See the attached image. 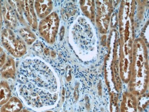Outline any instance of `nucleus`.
I'll return each mask as SVG.
<instances>
[{
    "instance_id": "1a4fd4ad",
    "label": "nucleus",
    "mask_w": 149,
    "mask_h": 112,
    "mask_svg": "<svg viewBox=\"0 0 149 112\" xmlns=\"http://www.w3.org/2000/svg\"><path fill=\"white\" fill-rule=\"evenodd\" d=\"M121 112H137V104L134 97L127 95L124 97L121 105Z\"/></svg>"
},
{
    "instance_id": "9d476101",
    "label": "nucleus",
    "mask_w": 149,
    "mask_h": 112,
    "mask_svg": "<svg viewBox=\"0 0 149 112\" xmlns=\"http://www.w3.org/2000/svg\"><path fill=\"white\" fill-rule=\"evenodd\" d=\"M12 91L8 82L5 80L0 82V106H2L11 98Z\"/></svg>"
},
{
    "instance_id": "ddd939ff",
    "label": "nucleus",
    "mask_w": 149,
    "mask_h": 112,
    "mask_svg": "<svg viewBox=\"0 0 149 112\" xmlns=\"http://www.w3.org/2000/svg\"><path fill=\"white\" fill-rule=\"evenodd\" d=\"M6 55L1 46H0V69L3 65L6 60Z\"/></svg>"
},
{
    "instance_id": "4468645a",
    "label": "nucleus",
    "mask_w": 149,
    "mask_h": 112,
    "mask_svg": "<svg viewBox=\"0 0 149 112\" xmlns=\"http://www.w3.org/2000/svg\"><path fill=\"white\" fill-rule=\"evenodd\" d=\"M3 22V17H2V10H1V4L0 2V30L1 29Z\"/></svg>"
},
{
    "instance_id": "20e7f679",
    "label": "nucleus",
    "mask_w": 149,
    "mask_h": 112,
    "mask_svg": "<svg viewBox=\"0 0 149 112\" xmlns=\"http://www.w3.org/2000/svg\"><path fill=\"white\" fill-rule=\"evenodd\" d=\"M2 17L8 29H14L17 25V17L12 6L8 1H4L1 5Z\"/></svg>"
},
{
    "instance_id": "f03ea898",
    "label": "nucleus",
    "mask_w": 149,
    "mask_h": 112,
    "mask_svg": "<svg viewBox=\"0 0 149 112\" xmlns=\"http://www.w3.org/2000/svg\"><path fill=\"white\" fill-rule=\"evenodd\" d=\"M1 42L4 48L15 57H22L26 52V46L22 38L9 29L1 33Z\"/></svg>"
},
{
    "instance_id": "dca6fc26",
    "label": "nucleus",
    "mask_w": 149,
    "mask_h": 112,
    "mask_svg": "<svg viewBox=\"0 0 149 112\" xmlns=\"http://www.w3.org/2000/svg\"><path fill=\"white\" fill-rule=\"evenodd\" d=\"M52 112V111H47V112Z\"/></svg>"
},
{
    "instance_id": "7ed1b4c3",
    "label": "nucleus",
    "mask_w": 149,
    "mask_h": 112,
    "mask_svg": "<svg viewBox=\"0 0 149 112\" xmlns=\"http://www.w3.org/2000/svg\"><path fill=\"white\" fill-rule=\"evenodd\" d=\"M58 25V20L56 15L52 14L40 22L39 26V33L48 42H53L57 32Z\"/></svg>"
},
{
    "instance_id": "f257e3e1",
    "label": "nucleus",
    "mask_w": 149,
    "mask_h": 112,
    "mask_svg": "<svg viewBox=\"0 0 149 112\" xmlns=\"http://www.w3.org/2000/svg\"><path fill=\"white\" fill-rule=\"evenodd\" d=\"M19 92L27 105L35 110L48 105L47 91L54 87L51 72L37 60H29L22 64L20 72Z\"/></svg>"
},
{
    "instance_id": "f8f14e48",
    "label": "nucleus",
    "mask_w": 149,
    "mask_h": 112,
    "mask_svg": "<svg viewBox=\"0 0 149 112\" xmlns=\"http://www.w3.org/2000/svg\"><path fill=\"white\" fill-rule=\"evenodd\" d=\"M21 36L27 44L31 45L36 39V37L32 32L27 28H22L19 30Z\"/></svg>"
},
{
    "instance_id": "6e6552de",
    "label": "nucleus",
    "mask_w": 149,
    "mask_h": 112,
    "mask_svg": "<svg viewBox=\"0 0 149 112\" xmlns=\"http://www.w3.org/2000/svg\"><path fill=\"white\" fill-rule=\"evenodd\" d=\"M51 1H36L34 2V8L38 17L42 18L45 17L52 9Z\"/></svg>"
},
{
    "instance_id": "39448f33",
    "label": "nucleus",
    "mask_w": 149,
    "mask_h": 112,
    "mask_svg": "<svg viewBox=\"0 0 149 112\" xmlns=\"http://www.w3.org/2000/svg\"><path fill=\"white\" fill-rule=\"evenodd\" d=\"M23 13L26 17L29 24L34 29L37 28V17L34 8L33 1H19Z\"/></svg>"
},
{
    "instance_id": "0eeeda50",
    "label": "nucleus",
    "mask_w": 149,
    "mask_h": 112,
    "mask_svg": "<svg viewBox=\"0 0 149 112\" xmlns=\"http://www.w3.org/2000/svg\"><path fill=\"white\" fill-rule=\"evenodd\" d=\"M23 107V104L19 99L13 97L1 106L0 112H19Z\"/></svg>"
},
{
    "instance_id": "2eb2a0df",
    "label": "nucleus",
    "mask_w": 149,
    "mask_h": 112,
    "mask_svg": "<svg viewBox=\"0 0 149 112\" xmlns=\"http://www.w3.org/2000/svg\"><path fill=\"white\" fill-rule=\"evenodd\" d=\"M19 112H31L30 111H29V110H27V109H22V110H21Z\"/></svg>"
},
{
    "instance_id": "423d86ee",
    "label": "nucleus",
    "mask_w": 149,
    "mask_h": 112,
    "mask_svg": "<svg viewBox=\"0 0 149 112\" xmlns=\"http://www.w3.org/2000/svg\"><path fill=\"white\" fill-rule=\"evenodd\" d=\"M0 74L5 80L13 79L16 76V67L14 60L11 57L6 58L3 65L0 69Z\"/></svg>"
},
{
    "instance_id": "9b49d317",
    "label": "nucleus",
    "mask_w": 149,
    "mask_h": 112,
    "mask_svg": "<svg viewBox=\"0 0 149 112\" xmlns=\"http://www.w3.org/2000/svg\"><path fill=\"white\" fill-rule=\"evenodd\" d=\"M8 3L14 10L17 19L22 24L26 25V21L24 18L23 10L20 4L19 1H9Z\"/></svg>"
}]
</instances>
